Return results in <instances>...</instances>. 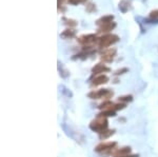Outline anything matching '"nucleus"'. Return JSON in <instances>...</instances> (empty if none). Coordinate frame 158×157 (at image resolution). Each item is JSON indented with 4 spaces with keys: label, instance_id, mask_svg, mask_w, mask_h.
Returning <instances> with one entry per match:
<instances>
[{
    "label": "nucleus",
    "instance_id": "f257e3e1",
    "mask_svg": "<svg viewBox=\"0 0 158 157\" xmlns=\"http://www.w3.org/2000/svg\"><path fill=\"white\" fill-rule=\"evenodd\" d=\"M118 40H119V37L117 36V35L109 34V35H104V36L98 38L97 42L100 48H108L110 45L116 43Z\"/></svg>",
    "mask_w": 158,
    "mask_h": 157
},
{
    "label": "nucleus",
    "instance_id": "f03ea898",
    "mask_svg": "<svg viewBox=\"0 0 158 157\" xmlns=\"http://www.w3.org/2000/svg\"><path fill=\"white\" fill-rule=\"evenodd\" d=\"M91 129L93 131H96V132H103L104 129L108 126V122H106V119L103 117H99L98 119L94 120L93 122L91 123Z\"/></svg>",
    "mask_w": 158,
    "mask_h": 157
},
{
    "label": "nucleus",
    "instance_id": "7ed1b4c3",
    "mask_svg": "<svg viewBox=\"0 0 158 157\" xmlns=\"http://www.w3.org/2000/svg\"><path fill=\"white\" fill-rule=\"evenodd\" d=\"M112 95H113V92L109 90H100L98 92H92L89 94V96L92 98H108Z\"/></svg>",
    "mask_w": 158,
    "mask_h": 157
},
{
    "label": "nucleus",
    "instance_id": "20e7f679",
    "mask_svg": "<svg viewBox=\"0 0 158 157\" xmlns=\"http://www.w3.org/2000/svg\"><path fill=\"white\" fill-rule=\"evenodd\" d=\"M96 40V35L95 34H89V35H83L78 39V41L82 44H89L91 42Z\"/></svg>",
    "mask_w": 158,
    "mask_h": 157
},
{
    "label": "nucleus",
    "instance_id": "39448f33",
    "mask_svg": "<svg viewBox=\"0 0 158 157\" xmlns=\"http://www.w3.org/2000/svg\"><path fill=\"white\" fill-rule=\"evenodd\" d=\"M115 53H116V50L115 49H109L108 51H106V52L102 54V60H104V61H112L113 60L114 56H115Z\"/></svg>",
    "mask_w": 158,
    "mask_h": 157
},
{
    "label": "nucleus",
    "instance_id": "423d86ee",
    "mask_svg": "<svg viewBox=\"0 0 158 157\" xmlns=\"http://www.w3.org/2000/svg\"><path fill=\"white\" fill-rule=\"evenodd\" d=\"M113 19H114L113 15H106V16H103V17H101V18H99L97 21H96V24H97L98 27H101V25H103V24L113 22Z\"/></svg>",
    "mask_w": 158,
    "mask_h": 157
},
{
    "label": "nucleus",
    "instance_id": "0eeeda50",
    "mask_svg": "<svg viewBox=\"0 0 158 157\" xmlns=\"http://www.w3.org/2000/svg\"><path fill=\"white\" fill-rule=\"evenodd\" d=\"M115 146H116L115 143H100L99 146H97V148H96L95 150L97 152H102L106 150H110V149H112Z\"/></svg>",
    "mask_w": 158,
    "mask_h": 157
},
{
    "label": "nucleus",
    "instance_id": "6e6552de",
    "mask_svg": "<svg viewBox=\"0 0 158 157\" xmlns=\"http://www.w3.org/2000/svg\"><path fill=\"white\" fill-rule=\"evenodd\" d=\"M115 27H116L115 22H110V23H106V24H103V25H101V27H99L98 32L99 33H108L110 31H112Z\"/></svg>",
    "mask_w": 158,
    "mask_h": 157
},
{
    "label": "nucleus",
    "instance_id": "1a4fd4ad",
    "mask_svg": "<svg viewBox=\"0 0 158 157\" xmlns=\"http://www.w3.org/2000/svg\"><path fill=\"white\" fill-rule=\"evenodd\" d=\"M110 69L109 68H106L104 64H101V63H99V64H96L95 67L92 69V72L94 73V74H98V73H103V72H109Z\"/></svg>",
    "mask_w": 158,
    "mask_h": 157
},
{
    "label": "nucleus",
    "instance_id": "9d476101",
    "mask_svg": "<svg viewBox=\"0 0 158 157\" xmlns=\"http://www.w3.org/2000/svg\"><path fill=\"white\" fill-rule=\"evenodd\" d=\"M108 80H109L108 76H106V75H100V76L96 77L95 79L93 80V82H92V85H102V83L108 82Z\"/></svg>",
    "mask_w": 158,
    "mask_h": 157
},
{
    "label": "nucleus",
    "instance_id": "9b49d317",
    "mask_svg": "<svg viewBox=\"0 0 158 157\" xmlns=\"http://www.w3.org/2000/svg\"><path fill=\"white\" fill-rule=\"evenodd\" d=\"M130 6H131V1L130 0H122L119 3V9L121 10V12L126 13L129 10Z\"/></svg>",
    "mask_w": 158,
    "mask_h": 157
},
{
    "label": "nucleus",
    "instance_id": "f8f14e48",
    "mask_svg": "<svg viewBox=\"0 0 158 157\" xmlns=\"http://www.w3.org/2000/svg\"><path fill=\"white\" fill-rule=\"evenodd\" d=\"M76 35V31H74L73 29H67L65 31L61 33V37L63 38H73Z\"/></svg>",
    "mask_w": 158,
    "mask_h": 157
},
{
    "label": "nucleus",
    "instance_id": "ddd939ff",
    "mask_svg": "<svg viewBox=\"0 0 158 157\" xmlns=\"http://www.w3.org/2000/svg\"><path fill=\"white\" fill-rule=\"evenodd\" d=\"M63 21L67 25H70V27H76L77 25V21L73 19H68V18H63Z\"/></svg>",
    "mask_w": 158,
    "mask_h": 157
},
{
    "label": "nucleus",
    "instance_id": "4468645a",
    "mask_svg": "<svg viewBox=\"0 0 158 157\" xmlns=\"http://www.w3.org/2000/svg\"><path fill=\"white\" fill-rule=\"evenodd\" d=\"M130 151H131V149L130 148H123L121 149V150H119L118 152H117V154L120 156H124V155H128V154L130 153Z\"/></svg>",
    "mask_w": 158,
    "mask_h": 157
},
{
    "label": "nucleus",
    "instance_id": "2eb2a0df",
    "mask_svg": "<svg viewBox=\"0 0 158 157\" xmlns=\"http://www.w3.org/2000/svg\"><path fill=\"white\" fill-rule=\"evenodd\" d=\"M85 10L89 13H93L96 11V6L94 3H88V6H85Z\"/></svg>",
    "mask_w": 158,
    "mask_h": 157
},
{
    "label": "nucleus",
    "instance_id": "dca6fc26",
    "mask_svg": "<svg viewBox=\"0 0 158 157\" xmlns=\"http://www.w3.org/2000/svg\"><path fill=\"white\" fill-rule=\"evenodd\" d=\"M86 0H69V3L73 4V6H77L79 3H83Z\"/></svg>",
    "mask_w": 158,
    "mask_h": 157
},
{
    "label": "nucleus",
    "instance_id": "f3484780",
    "mask_svg": "<svg viewBox=\"0 0 158 157\" xmlns=\"http://www.w3.org/2000/svg\"><path fill=\"white\" fill-rule=\"evenodd\" d=\"M106 132H108V131H103V133L100 135V137L101 138H102V137L106 138V137H109L110 135H113V134H114V131H109V133H106Z\"/></svg>",
    "mask_w": 158,
    "mask_h": 157
},
{
    "label": "nucleus",
    "instance_id": "a211bd4d",
    "mask_svg": "<svg viewBox=\"0 0 158 157\" xmlns=\"http://www.w3.org/2000/svg\"><path fill=\"white\" fill-rule=\"evenodd\" d=\"M153 18H158V10H155V11L151 12V15H150Z\"/></svg>",
    "mask_w": 158,
    "mask_h": 157
},
{
    "label": "nucleus",
    "instance_id": "6ab92c4d",
    "mask_svg": "<svg viewBox=\"0 0 158 157\" xmlns=\"http://www.w3.org/2000/svg\"><path fill=\"white\" fill-rule=\"evenodd\" d=\"M119 100H121V101H130V100H132V96H124V97H121V98H119Z\"/></svg>",
    "mask_w": 158,
    "mask_h": 157
},
{
    "label": "nucleus",
    "instance_id": "aec40b11",
    "mask_svg": "<svg viewBox=\"0 0 158 157\" xmlns=\"http://www.w3.org/2000/svg\"><path fill=\"white\" fill-rule=\"evenodd\" d=\"M128 71V69H121V70H118L117 72L115 73L116 75H119V74H123V72H127Z\"/></svg>",
    "mask_w": 158,
    "mask_h": 157
},
{
    "label": "nucleus",
    "instance_id": "412c9836",
    "mask_svg": "<svg viewBox=\"0 0 158 157\" xmlns=\"http://www.w3.org/2000/svg\"><path fill=\"white\" fill-rule=\"evenodd\" d=\"M117 157H137L136 155H132V156H129V155H124V156H117Z\"/></svg>",
    "mask_w": 158,
    "mask_h": 157
},
{
    "label": "nucleus",
    "instance_id": "4be33fe9",
    "mask_svg": "<svg viewBox=\"0 0 158 157\" xmlns=\"http://www.w3.org/2000/svg\"><path fill=\"white\" fill-rule=\"evenodd\" d=\"M59 1H60V0H59ZM61 1H62V0H61Z\"/></svg>",
    "mask_w": 158,
    "mask_h": 157
}]
</instances>
